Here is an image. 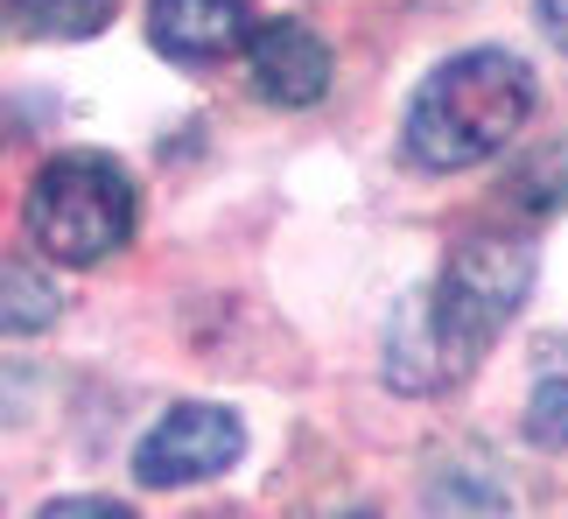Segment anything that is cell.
Segmentation results:
<instances>
[{
	"label": "cell",
	"instance_id": "7c38bea8",
	"mask_svg": "<svg viewBox=\"0 0 568 519\" xmlns=\"http://www.w3.org/2000/svg\"><path fill=\"white\" fill-rule=\"evenodd\" d=\"M540 21L555 29V42H568V0H540Z\"/></svg>",
	"mask_w": 568,
	"mask_h": 519
},
{
	"label": "cell",
	"instance_id": "8fae6325",
	"mask_svg": "<svg viewBox=\"0 0 568 519\" xmlns=\"http://www.w3.org/2000/svg\"><path fill=\"white\" fill-rule=\"evenodd\" d=\"M36 519H134L120 499H50Z\"/></svg>",
	"mask_w": 568,
	"mask_h": 519
},
{
	"label": "cell",
	"instance_id": "30bf717a",
	"mask_svg": "<svg viewBox=\"0 0 568 519\" xmlns=\"http://www.w3.org/2000/svg\"><path fill=\"white\" fill-rule=\"evenodd\" d=\"M527 436L540 449H568V379H540V394L527 407Z\"/></svg>",
	"mask_w": 568,
	"mask_h": 519
},
{
	"label": "cell",
	"instance_id": "4fadbf2b",
	"mask_svg": "<svg viewBox=\"0 0 568 519\" xmlns=\"http://www.w3.org/2000/svg\"><path fill=\"white\" fill-rule=\"evenodd\" d=\"M352 519H365V512H352Z\"/></svg>",
	"mask_w": 568,
	"mask_h": 519
},
{
	"label": "cell",
	"instance_id": "6da1fadb",
	"mask_svg": "<svg viewBox=\"0 0 568 519\" xmlns=\"http://www.w3.org/2000/svg\"><path fill=\"white\" fill-rule=\"evenodd\" d=\"M534 113V78L506 50H464L435 63L407 105V155L422 169H477Z\"/></svg>",
	"mask_w": 568,
	"mask_h": 519
},
{
	"label": "cell",
	"instance_id": "8992f818",
	"mask_svg": "<svg viewBox=\"0 0 568 519\" xmlns=\"http://www.w3.org/2000/svg\"><path fill=\"white\" fill-rule=\"evenodd\" d=\"M246 71H253V92L267 105H316L331 92V50L302 21H267L246 42Z\"/></svg>",
	"mask_w": 568,
	"mask_h": 519
},
{
	"label": "cell",
	"instance_id": "ba28073f",
	"mask_svg": "<svg viewBox=\"0 0 568 519\" xmlns=\"http://www.w3.org/2000/svg\"><path fill=\"white\" fill-rule=\"evenodd\" d=\"M113 0H14V21L29 35H99Z\"/></svg>",
	"mask_w": 568,
	"mask_h": 519
},
{
	"label": "cell",
	"instance_id": "52a82bcc",
	"mask_svg": "<svg viewBox=\"0 0 568 519\" xmlns=\"http://www.w3.org/2000/svg\"><path fill=\"white\" fill-rule=\"evenodd\" d=\"M253 29L246 0H148V35H155L162 57L176 63H211L239 50Z\"/></svg>",
	"mask_w": 568,
	"mask_h": 519
},
{
	"label": "cell",
	"instance_id": "3957f363",
	"mask_svg": "<svg viewBox=\"0 0 568 519\" xmlns=\"http://www.w3.org/2000/svg\"><path fill=\"white\" fill-rule=\"evenodd\" d=\"M527 288H534V253L519 240H464L449 253L443 281H435V309L477 352L485 337H498L519 316Z\"/></svg>",
	"mask_w": 568,
	"mask_h": 519
},
{
	"label": "cell",
	"instance_id": "5b68a950",
	"mask_svg": "<svg viewBox=\"0 0 568 519\" xmlns=\"http://www.w3.org/2000/svg\"><path fill=\"white\" fill-rule=\"evenodd\" d=\"M470 365V344L443 323L435 309V288L407 295L400 309H393V330H386V379L407 386V394H435V386L464 379Z\"/></svg>",
	"mask_w": 568,
	"mask_h": 519
},
{
	"label": "cell",
	"instance_id": "7a4b0ae2",
	"mask_svg": "<svg viewBox=\"0 0 568 519\" xmlns=\"http://www.w3.org/2000/svg\"><path fill=\"white\" fill-rule=\"evenodd\" d=\"M29 232L63 267H92L134 232V183L105 155H57L29 183Z\"/></svg>",
	"mask_w": 568,
	"mask_h": 519
},
{
	"label": "cell",
	"instance_id": "9c48e42d",
	"mask_svg": "<svg viewBox=\"0 0 568 519\" xmlns=\"http://www.w3.org/2000/svg\"><path fill=\"white\" fill-rule=\"evenodd\" d=\"M50 316H57V288L29 267V260H8V330L29 337V330H42Z\"/></svg>",
	"mask_w": 568,
	"mask_h": 519
},
{
	"label": "cell",
	"instance_id": "277c9868",
	"mask_svg": "<svg viewBox=\"0 0 568 519\" xmlns=\"http://www.w3.org/2000/svg\"><path fill=\"white\" fill-rule=\"evenodd\" d=\"M239 449H246V428H239V415L190 400V407H176V415H162V428H148V436H141L134 478H141V485H196V478L232 470Z\"/></svg>",
	"mask_w": 568,
	"mask_h": 519
}]
</instances>
